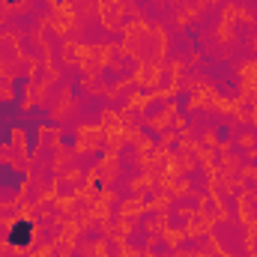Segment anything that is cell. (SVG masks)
Returning <instances> with one entry per match:
<instances>
[{
	"label": "cell",
	"instance_id": "1",
	"mask_svg": "<svg viewBox=\"0 0 257 257\" xmlns=\"http://www.w3.org/2000/svg\"><path fill=\"white\" fill-rule=\"evenodd\" d=\"M12 242H18V245H24V242H27V224H24V221H21V227L12 233Z\"/></svg>",
	"mask_w": 257,
	"mask_h": 257
}]
</instances>
